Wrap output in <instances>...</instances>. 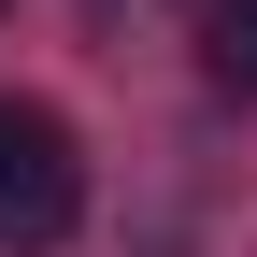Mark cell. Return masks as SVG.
Instances as JSON below:
<instances>
[{
	"label": "cell",
	"mask_w": 257,
	"mask_h": 257,
	"mask_svg": "<svg viewBox=\"0 0 257 257\" xmlns=\"http://www.w3.org/2000/svg\"><path fill=\"white\" fill-rule=\"evenodd\" d=\"M72 214H86V157H72V128H57L43 100H0V257L72 243Z\"/></svg>",
	"instance_id": "1"
},
{
	"label": "cell",
	"mask_w": 257,
	"mask_h": 257,
	"mask_svg": "<svg viewBox=\"0 0 257 257\" xmlns=\"http://www.w3.org/2000/svg\"><path fill=\"white\" fill-rule=\"evenodd\" d=\"M200 72L229 86V100H257V0H214L200 15Z\"/></svg>",
	"instance_id": "2"
}]
</instances>
